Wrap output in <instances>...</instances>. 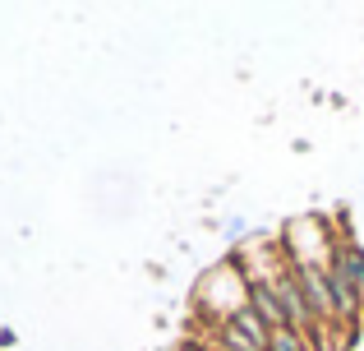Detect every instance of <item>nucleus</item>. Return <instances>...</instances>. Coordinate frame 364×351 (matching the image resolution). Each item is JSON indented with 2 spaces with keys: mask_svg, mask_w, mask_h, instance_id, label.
<instances>
[{
  "mask_svg": "<svg viewBox=\"0 0 364 351\" xmlns=\"http://www.w3.org/2000/svg\"><path fill=\"white\" fill-rule=\"evenodd\" d=\"M245 217H226V222H222V236H231V241H240V236H245Z\"/></svg>",
  "mask_w": 364,
  "mask_h": 351,
  "instance_id": "423d86ee",
  "label": "nucleus"
},
{
  "mask_svg": "<svg viewBox=\"0 0 364 351\" xmlns=\"http://www.w3.org/2000/svg\"><path fill=\"white\" fill-rule=\"evenodd\" d=\"M249 305V278L240 273V263L226 259L222 268H213L198 282V310H203L213 324H226L231 315H240Z\"/></svg>",
  "mask_w": 364,
  "mask_h": 351,
  "instance_id": "f257e3e1",
  "label": "nucleus"
},
{
  "mask_svg": "<svg viewBox=\"0 0 364 351\" xmlns=\"http://www.w3.org/2000/svg\"><path fill=\"white\" fill-rule=\"evenodd\" d=\"M309 347L314 342L295 328H272V337H267V351H309Z\"/></svg>",
  "mask_w": 364,
  "mask_h": 351,
  "instance_id": "39448f33",
  "label": "nucleus"
},
{
  "mask_svg": "<svg viewBox=\"0 0 364 351\" xmlns=\"http://www.w3.org/2000/svg\"><path fill=\"white\" fill-rule=\"evenodd\" d=\"M249 310H254L267 328H291L286 324V310H282V296H277L272 282H249Z\"/></svg>",
  "mask_w": 364,
  "mask_h": 351,
  "instance_id": "20e7f679",
  "label": "nucleus"
},
{
  "mask_svg": "<svg viewBox=\"0 0 364 351\" xmlns=\"http://www.w3.org/2000/svg\"><path fill=\"white\" fill-rule=\"evenodd\" d=\"M328 273H337V278H341V282H346V287L360 296V305H364V245L355 241V236H337Z\"/></svg>",
  "mask_w": 364,
  "mask_h": 351,
  "instance_id": "7ed1b4c3",
  "label": "nucleus"
},
{
  "mask_svg": "<svg viewBox=\"0 0 364 351\" xmlns=\"http://www.w3.org/2000/svg\"><path fill=\"white\" fill-rule=\"evenodd\" d=\"M213 337L222 347H231V351H267V337H272V328L263 324V319L254 315V310H240V315H231L226 324H217L213 328Z\"/></svg>",
  "mask_w": 364,
  "mask_h": 351,
  "instance_id": "f03ea898",
  "label": "nucleus"
}]
</instances>
